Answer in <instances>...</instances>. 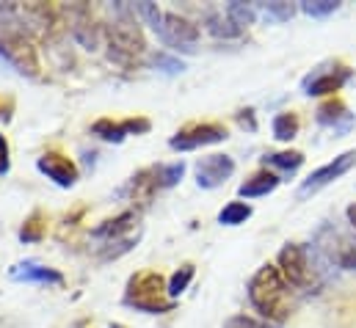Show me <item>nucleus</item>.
Returning <instances> with one entry per match:
<instances>
[{
	"mask_svg": "<svg viewBox=\"0 0 356 328\" xmlns=\"http://www.w3.org/2000/svg\"><path fill=\"white\" fill-rule=\"evenodd\" d=\"M8 276H11L14 281H31V284H61V281H64V276H61L58 270H53V268H47V265H39V262H33V259H25V262L14 265V268L8 270Z\"/></svg>",
	"mask_w": 356,
	"mask_h": 328,
	"instance_id": "nucleus-13",
	"label": "nucleus"
},
{
	"mask_svg": "<svg viewBox=\"0 0 356 328\" xmlns=\"http://www.w3.org/2000/svg\"><path fill=\"white\" fill-rule=\"evenodd\" d=\"M279 273L282 279L290 284V287H307L312 281V268H309V259H307V251L296 243H287V246L279 251Z\"/></svg>",
	"mask_w": 356,
	"mask_h": 328,
	"instance_id": "nucleus-5",
	"label": "nucleus"
},
{
	"mask_svg": "<svg viewBox=\"0 0 356 328\" xmlns=\"http://www.w3.org/2000/svg\"><path fill=\"white\" fill-rule=\"evenodd\" d=\"M249 301L252 306L273 323H282L290 318V295H287V281L282 279L279 268L263 265L254 279L249 281Z\"/></svg>",
	"mask_w": 356,
	"mask_h": 328,
	"instance_id": "nucleus-1",
	"label": "nucleus"
},
{
	"mask_svg": "<svg viewBox=\"0 0 356 328\" xmlns=\"http://www.w3.org/2000/svg\"><path fill=\"white\" fill-rule=\"evenodd\" d=\"M11 110H14V99H11V97H6V99L0 97V119H3V122L11 119Z\"/></svg>",
	"mask_w": 356,
	"mask_h": 328,
	"instance_id": "nucleus-30",
	"label": "nucleus"
},
{
	"mask_svg": "<svg viewBox=\"0 0 356 328\" xmlns=\"http://www.w3.org/2000/svg\"><path fill=\"white\" fill-rule=\"evenodd\" d=\"M111 328H127V326H122V323H111Z\"/></svg>",
	"mask_w": 356,
	"mask_h": 328,
	"instance_id": "nucleus-33",
	"label": "nucleus"
},
{
	"mask_svg": "<svg viewBox=\"0 0 356 328\" xmlns=\"http://www.w3.org/2000/svg\"><path fill=\"white\" fill-rule=\"evenodd\" d=\"M155 179H158V188H175L182 174H185V163H169V165H155Z\"/></svg>",
	"mask_w": 356,
	"mask_h": 328,
	"instance_id": "nucleus-21",
	"label": "nucleus"
},
{
	"mask_svg": "<svg viewBox=\"0 0 356 328\" xmlns=\"http://www.w3.org/2000/svg\"><path fill=\"white\" fill-rule=\"evenodd\" d=\"M318 124L332 127V130H337V133H348V130L354 127V116L348 113L346 102L329 99V102H323V105L318 108Z\"/></svg>",
	"mask_w": 356,
	"mask_h": 328,
	"instance_id": "nucleus-14",
	"label": "nucleus"
},
{
	"mask_svg": "<svg viewBox=\"0 0 356 328\" xmlns=\"http://www.w3.org/2000/svg\"><path fill=\"white\" fill-rule=\"evenodd\" d=\"M235 174V161L229 155H210L196 163V182L199 188H218Z\"/></svg>",
	"mask_w": 356,
	"mask_h": 328,
	"instance_id": "nucleus-8",
	"label": "nucleus"
},
{
	"mask_svg": "<svg viewBox=\"0 0 356 328\" xmlns=\"http://www.w3.org/2000/svg\"><path fill=\"white\" fill-rule=\"evenodd\" d=\"M166 293H169L166 279L161 273H155V270H144V273H136L130 279L124 304L136 306L141 312H149V315H163V312L175 309V301L166 298Z\"/></svg>",
	"mask_w": 356,
	"mask_h": 328,
	"instance_id": "nucleus-2",
	"label": "nucleus"
},
{
	"mask_svg": "<svg viewBox=\"0 0 356 328\" xmlns=\"http://www.w3.org/2000/svg\"><path fill=\"white\" fill-rule=\"evenodd\" d=\"M136 224H138V215H136V213H122L119 218L105 221L102 227H97V229H94V238H105V240L113 246V240H119V238H122L124 232H130Z\"/></svg>",
	"mask_w": 356,
	"mask_h": 328,
	"instance_id": "nucleus-16",
	"label": "nucleus"
},
{
	"mask_svg": "<svg viewBox=\"0 0 356 328\" xmlns=\"http://www.w3.org/2000/svg\"><path fill=\"white\" fill-rule=\"evenodd\" d=\"M346 215H348V221H351V227H354V229H356V202H354V204H351V207H348V210H346Z\"/></svg>",
	"mask_w": 356,
	"mask_h": 328,
	"instance_id": "nucleus-32",
	"label": "nucleus"
},
{
	"mask_svg": "<svg viewBox=\"0 0 356 328\" xmlns=\"http://www.w3.org/2000/svg\"><path fill=\"white\" fill-rule=\"evenodd\" d=\"M249 218H252V207L246 202H229L218 213V224H224V227H238V224H246Z\"/></svg>",
	"mask_w": 356,
	"mask_h": 328,
	"instance_id": "nucleus-17",
	"label": "nucleus"
},
{
	"mask_svg": "<svg viewBox=\"0 0 356 328\" xmlns=\"http://www.w3.org/2000/svg\"><path fill=\"white\" fill-rule=\"evenodd\" d=\"M279 177L276 174H270V171H257L254 177H249L241 188H238V193L243 196V199H260V196H268V193H273L276 188H279Z\"/></svg>",
	"mask_w": 356,
	"mask_h": 328,
	"instance_id": "nucleus-15",
	"label": "nucleus"
},
{
	"mask_svg": "<svg viewBox=\"0 0 356 328\" xmlns=\"http://www.w3.org/2000/svg\"><path fill=\"white\" fill-rule=\"evenodd\" d=\"M263 163L273 165V168H279L284 174H296L301 168V163H304V155L301 152H273V155L263 158Z\"/></svg>",
	"mask_w": 356,
	"mask_h": 328,
	"instance_id": "nucleus-18",
	"label": "nucleus"
},
{
	"mask_svg": "<svg viewBox=\"0 0 356 328\" xmlns=\"http://www.w3.org/2000/svg\"><path fill=\"white\" fill-rule=\"evenodd\" d=\"M351 78V69H346V67H337V69H315L312 75H307L304 83H301V88H304V94H309V97H323V94H334V91H340L346 81Z\"/></svg>",
	"mask_w": 356,
	"mask_h": 328,
	"instance_id": "nucleus-10",
	"label": "nucleus"
},
{
	"mask_svg": "<svg viewBox=\"0 0 356 328\" xmlns=\"http://www.w3.org/2000/svg\"><path fill=\"white\" fill-rule=\"evenodd\" d=\"M191 279H193V265H182L177 273L172 276V281H169V298H177V295H182V293L188 290Z\"/></svg>",
	"mask_w": 356,
	"mask_h": 328,
	"instance_id": "nucleus-25",
	"label": "nucleus"
},
{
	"mask_svg": "<svg viewBox=\"0 0 356 328\" xmlns=\"http://www.w3.org/2000/svg\"><path fill=\"white\" fill-rule=\"evenodd\" d=\"M42 238H44V218H42L39 213H33V215L22 224L19 240H22V243H36V240H42Z\"/></svg>",
	"mask_w": 356,
	"mask_h": 328,
	"instance_id": "nucleus-22",
	"label": "nucleus"
},
{
	"mask_svg": "<svg viewBox=\"0 0 356 328\" xmlns=\"http://www.w3.org/2000/svg\"><path fill=\"white\" fill-rule=\"evenodd\" d=\"M149 130V122L147 119H127V122H111V119H99L94 122L91 133L99 136L102 141H111V144H122L124 136L130 133H147Z\"/></svg>",
	"mask_w": 356,
	"mask_h": 328,
	"instance_id": "nucleus-11",
	"label": "nucleus"
},
{
	"mask_svg": "<svg viewBox=\"0 0 356 328\" xmlns=\"http://www.w3.org/2000/svg\"><path fill=\"white\" fill-rule=\"evenodd\" d=\"M304 14H309V17H329V14H334L337 8H340V3L337 0H304L301 6H298Z\"/></svg>",
	"mask_w": 356,
	"mask_h": 328,
	"instance_id": "nucleus-23",
	"label": "nucleus"
},
{
	"mask_svg": "<svg viewBox=\"0 0 356 328\" xmlns=\"http://www.w3.org/2000/svg\"><path fill=\"white\" fill-rule=\"evenodd\" d=\"M221 141H227V127H221V124H193V127L179 130L169 144H172V149L191 152V149L210 147V144H221Z\"/></svg>",
	"mask_w": 356,
	"mask_h": 328,
	"instance_id": "nucleus-7",
	"label": "nucleus"
},
{
	"mask_svg": "<svg viewBox=\"0 0 356 328\" xmlns=\"http://www.w3.org/2000/svg\"><path fill=\"white\" fill-rule=\"evenodd\" d=\"M298 133V116L296 113H279L273 119V136L279 141H293Z\"/></svg>",
	"mask_w": 356,
	"mask_h": 328,
	"instance_id": "nucleus-20",
	"label": "nucleus"
},
{
	"mask_svg": "<svg viewBox=\"0 0 356 328\" xmlns=\"http://www.w3.org/2000/svg\"><path fill=\"white\" fill-rule=\"evenodd\" d=\"M11 168V161H8V141L0 136V177H6Z\"/></svg>",
	"mask_w": 356,
	"mask_h": 328,
	"instance_id": "nucleus-29",
	"label": "nucleus"
},
{
	"mask_svg": "<svg viewBox=\"0 0 356 328\" xmlns=\"http://www.w3.org/2000/svg\"><path fill=\"white\" fill-rule=\"evenodd\" d=\"M0 56L25 78H39V56L33 42L25 33H3L0 36Z\"/></svg>",
	"mask_w": 356,
	"mask_h": 328,
	"instance_id": "nucleus-4",
	"label": "nucleus"
},
{
	"mask_svg": "<svg viewBox=\"0 0 356 328\" xmlns=\"http://www.w3.org/2000/svg\"><path fill=\"white\" fill-rule=\"evenodd\" d=\"M152 67H158L166 75H179L185 69V64L179 58H175V56H169V53H155L152 56Z\"/></svg>",
	"mask_w": 356,
	"mask_h": 328,
	"instance_id": "nucleus-26",
	"label": "nucleus"
},
{
	"mask_svg": "<svg viewBox=\"0 0 356 328\" xmlns=\"http://www.w3.org/2000/svg\"><path fill=\"white\" fill-rule=\"evenodd\" d=\"M260 8L266 11L270 19H276V22H284V19H290L296 14V6L293 3H263Z\"/></svg>",
	"mask_w": 356,
	"mask_h": 328,
	"instance_id": "nucleus-27",
	"label": "nucleus"
},
{
	"mask_svg": "<svg viewBox=\"0 0 356 328\" xmlns=\"http://www.w3.org/2000/svg\"><path fill=\"white\" fill-rule=\"evenodd\" d=\"M224 328H266L263 323H257L254 318H246V315H235V318H229L227 320V326Z\"/></svg>",
	"mask_w": 356,
	"mask_h": 328,
	"instance_id": "nucleus-28",
	"label": "nucleus"
},
{
	"mask_svg": "<svg viewBox=\"0 0 356 328\" xmlns=\"http://www.w3.org/2000/svg\"><path fill=\"white\" fill-rule=\"evenodd\" d=\"M354 165H356V149H351V152H343V155H340V158H334L332 163H326L323 168L312 171V174L307 177V182L301 185L298 196H301V199H307V196L318 193L321 188H326L329 182H334V179H340L346 171H351Z\"/></svg>",
	"mask_w": 356,
	"mask_h": 328,
	"instance_id": "nucleus-6",
	"label": "nucleus"
},
{
	"mask_svg": "<svg viewBox=\"0 0 356 328\" xmlns=\"http://www.w3.org/2000/svg\"><path fill=\"white\" fill-rule=\"evenodd\" d=\"M39 171L42 174H47L56 185H61V188H72L75 182H78V168L72 161H67V158H61V155H56V152H50V155H42L39 158Z\"/></svg>",
	"mask_w": 356,
	"mask_h": 328,
	"instance_id": "nucleus-12",
	"label": "nucleus"
},
{
	"mask_svg": "<svg viewBox=\"0 0 356 328\" xmlns=\"http://www.w3.org/2000/svg\"><path fill=\"white\" fill-rule=\"evenodd\" d=\"M119 8V19L111 22L108 28V44H111V58L116 61H127V58H136L144 53V33L141 28L136 25V19H130V8L124 6H116Z\"/></svg>",
	"mask_w": 356,
	"mask_h": 328,
	"instance_id": "nucleus-3",
	"label": "nucleus"
},
{
	"mask_svg": "<svg viewBox=\"0 0 356 328\" xmlns=\"http://www.w3.org/2000/svg\"><path fill=\"white\" fill-rule=\"evenodd\" d=\"M254 110H241V116H238V122L243 124V127H249V130H254L257 124H254V116H252Z\"/></svg>",
	"mask_w": 356,
	"mask_h": 328,
	"instance_id": "nucleus-31",
	"label": "nucleus"
},
{
	"mask_svg": "<svg viewBox=\"0 0 356 328\" xmlns=\"http://www.w3.org/2000/svg\"><path fill=\"white\" fill-rule=\"evenodd\" d=\"M227 19L235 25V28H249V25H254V19H257V8L254 6H246V3H229L227 6Z\"/></svg>",
	"mask_w": 356,
	"mask_h": 328,
	"instance_id": "nucleus-19",
	"label": "nucleus"
},
{
	"mask_svg": "<svg viewBox=\"0 0 356 328\" xmlns=\"http://www.w3.org/2000/svg\"><path fill=\"white\" fill-rule=\"evenodd\" d=\"M207 31H210L213 36H224V39H232V36L241 33V28H235L227 17H218V14H210V17H207Z\"/></svg>",
	"mask_w": 356,
	"mask_h": 328,
	"instance_id": "nucleus-24",
	"label": "nucleus"
},
{
	"mask_svg": "<svg viewBox=\"0 0 356 328\" xmlns=\"http://www.w3.org/2000/svg\"><path fill=\"white\" fill-rule=\"evenodd\" d=\"M161 39L169 44V47H179V50H193L191 44H196V39H199V28L191 22V19H185V17H179V14H166L163 17V31H161Z\"/></svg>",
	"mask_w": 356,
	"mask_h": 328,
	"instance_id": "nucleus-9",
	"label": "nucleus"
}]
</instances>
